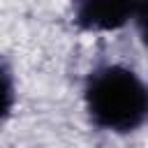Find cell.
I'll return each mask as SVG.
<instances>
[{"instance_id": "3", "label": "cell", "mask_w": 148, "mask_h": 148, "mask_svg": "<svg viewBox=\"0 0 148 148\" xmlns=\"http://www.w3.org/2000/svg\"><path fill=\"white\" fill-rule=\"evenodd\" d=\"M14 106V79L9 67L0 60V125L7 120Z\"/></svg>"}, {"instance_id": "4", "label": "cell", "mask_w": 148, "mask_h": 148, "mask_svg": "<svg viewBox=\"0 0 148 148\" xmlns=\"http://www.w3.org/2000/svg\"><path fill=\"white\" fill-rule=\"evenodd\" d=\"M132 21H134V25H136V30L141 35V42L148 46V0H136Z\"/></svg>"}, {"instance_id": "1", "label": "cell", "mask_w": 148, "mask_h": 148, "mask_svg": "<svg viewBox=\"0 0 148 148\" xmlns=\"http://www.w3.org/2000/svg\"><path fill=\"white\" fill-rule=\"evenodd\" d=\"M88 118L95 127L125 134L148 120V83L125 65L95 67L83 88Z\"/></svg>"}, {"instance_id": "2", "label": "cell", "mask_w": 148, "mask_h": 148, "mask_svg": "<svg viewBox=\"0 0 148 148\" xmlns=\"http://www.w3.org/2000/svg\"><path fill=\"white\" fill-rule=\"evenodd\" d=\"M136 0H74V23L86 32H111L134 14Z\"/></svg>"}]
</instances>
